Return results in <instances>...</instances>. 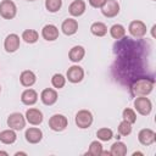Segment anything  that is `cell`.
<instances>
[{
	"label": "cell",
	"instance_id": "1",
	"mask_svg": "<svg viewBox=\"0 0 156 156\" xmlns=\"http://www.w3.org/2000/svg\"><path fill=\"white\" fill-rule=\"evenodd\" d=\"M154 88V80L147 78H140L136 79L132 84V91L136 96H146L152 91Z\"/></svg>",
	"mask_w": 156,
	"mask_h": 156
},
{
	"label": "cell",
	"instance_id": "2",
	"mask_svg": "<svg viewBox=\"0 0 156 156\" xmlns=\"http://www.w3.org/2000/svg\"><path fill=\"white\" fill-rule=\"evenodd\" d=\"M17 13L16 4L12 0H2L0 2V16L5 20H12Z\"/></svg>",
	"mask_w": 156,
	"mask_h": 156
},
{
	"label": "cell",
	"instance_id": "3",
	"mask_svg": "<svg viewBox=\"0 0 156 156\" xmlns=\"http://www.w3.org/2000/svg\"><path fill=\"white\" fill-rule=\"evenodd\" d=\"M134 108L143 116H147L152 110V104L146 96H138L134 100Z\"/></svg>",
	"mask_w": 156,
	"mask_h": 156
},
{
	"label": "cell",
	"instance_id": "4",
	"mask_svg": "<svg viewBox=\"0 0 156 156\" xmlns=\"http://www.w3.org/2000/svg\"><path fill=\"white\" fill-rule=\"evenodd\" d=\"M93 123V115L88 110H80L76 115V124L80 129L89 128Z\"/></svg>",
	"mask_w": 156,
	"mask_h": 156
},
{
	"label": "cell",
	"instance_id": "5",
	"mask_svg": "<svg viewBox=\"0 0 156 156\" xmlns=\"http://www.w3.org/2000/svg\"><path fill=\"white\" fill-rule=\"evenodd\" d=\"M67 124H68L67 117H65L63 115H60V113L52 115L49 119V127H50V129H52L55 132H61V130L66 129Z\"/></svg>",
	"mask_w": 156,
	"mask_h": 156
},
{
	"label": "cell",
	"instance_id": "6",
	"mask_svg": "<svg viewBox=\"0 0 156 156\" xmlns=\"http://www.w3.org/2000/svg\"><path fill=\"white\" fill-rule=\"evenodd\" d=\"M7 126L13 130H21L26 126V118L20 112H13L7 117Z\"/></svg>",
	"mask_w": 156,
	"mask_h": 156
},
{
	"label": "cell",
	"instance_id": "7",
	"mask_svg": "<svg viewBox=\"0 0 156 156\" xmlns=\"http://www.w3.org/2000/svg\"><path fill=\"white\" fill-rule=\"evenodd\" d=\"M101 12L105 17L112 18L118 15L119 12V4L117 0H106L101 7Z\"/></svg>",
	"mask_w": 156,
	"mask_h": 156
},
{
	"label": "cell",
	"instance_id": "8",
	"mask_svg": "<svg viewBox=\"0 0 156 156\" xmlns=\"http://www.w3.org/2000/svg\"><path fill=\"white\" fill-rule=\"evenodd\" d=\"M128 29H129V33L134 38H143L146 34V24L143 21H139V20L132 21L129 23Z\"/></svg>",
	"mask_w": 156,
	"mask_h": 156
},
{
	"label": "cell",
	"instance_id": "9",
	"mask_svg": "<svg viewBox=\"0 0 156 156\" xmlns=\"http://www.w3.org/2000/svg\"><path fill=\"white\" fill-rule=\"evenodd\" d=\"M66 77L68 79V82H71V83H79L84 78V71L80 66L74 65V66H71L67 69Z\"/></svg>",
	"mask_w": 156,
	"mask_h": 156
},
{
	"label": "cell",
	"instance_id": "10",
	"mask_svg": "<svg viewBox=\"0 0 156 156\" xmlns=\"http://www.w3.org/2000/svg\"><path fill=\"white\" fill-rule=\"evenodd\" d=\"M138 139H139V141H140L141 145L149 146V145H151V144L155 143V140H156V134H155V132H154L152 129H150V128H144V129H141V130L139 132Z\"/></svg>",
	"mask_w": 156,
	"mask_h": 156
},
{
	"label": "cell",
	"instance_id": "11",
	"mask_svg": "<svg viewBox=\"0 0 156 156\" xmlns=\"http://www.w3.org/2000/svg\"><path fill=\"white\" fill-rule=\"evenodd\" d=\"M20 44H21V40H20V37L15 33L12 34H9L6 38H5V41H4V48L7 52H15L17 51V49L20 48Z\"/></svg>",
	"mask_w": 156,
	"mask_h": 156
},
{
	"label": "cell",
	"instance_id": "12",
	"mask_svg": "<svg viewBox=\"0 0 156 156\" xmlns=\"http://www.w3.org/2000/svg\"><path fill=\"white\" fill-rule=\"evenodd\" d=\"M26 119L33 126H39L43 122V113L38 108H28L26 111Z\"/></svg>",
	"mask_w": 156,
	"mask_h": 156
},
{
	"label": "cell",
	"instance_id": "13",
	"mask_svg": "<svg viewBox=\"0 0 156 156\" xmlns=\"http://www.w3.org/2000/svg\"><path fill=\"white\" fill-rule=\"evenodd\" d=\"M40 99L43 101L44 105H48V106H51L54 105L56 101H57V91L55 89H51V88H46L41 91L40 94Z\"/></svg>",
	"mask_w": 156,
	"mask_h": 156
},
{
	"label": "cell",
	"instance_id": "14",
	"mask_svg": "<svg viewBox=\"0 0 156 156\" xmlns=\"http://www.w3.org/2000/svg\"><path fill=\"white\" fill-rule=\"evenodd\" d=\"M41 37L48 41H54L58 38V28L54 24H46L41 29Z\"/></svg>",
	"mask_w": 156,
	"mask_h": 156
},
{
	"label": "cell",
	"instance_id": "15",
	"mask_svg": "<svg viewBox=\"0 0 156 156\" xmlns=\"http://www.w3.org/2000/svg\"><path fill=\"white\" fill-rule=\"evenodd\" d=\"M24 136H26V140L28 143L37 144V143H39L43 139V132L39 128H37V127H32V128H28L26 130Z\"/></svg>",
	"mask_w": 156,
	"mask_h": 156
},
{
	"label": "cell",
	"instance_id": "16",
	"mask_svg": "<svg viewBox=\"0 0 156 156\" xmlns=\"http://www.w3.org/2000/svg\"><path fill=\"white\" fill-rule=\"evenodd\" d=\"M61 29L66 35H73L78 30V22L74 18H67L62 22Z\"/></svg>",
	"mask_w": 156,
	"mask_h": 156
},
{
	"label": "cell",
	"instance_id": "17",
	"mask_svg": "<svg viewBox=\"0 0 156 156\" xmlns=\"http://www.w3.org/2000/svg\"><path fill=\"white\" fill-rule=\"evenodd\" d=\"M68 11L74 17L82 16L85 12V2L83 0H74V1H72L69 7H68Z\"/></svg>",
	"mask_w": 156,
	"mask_h": 156
},
{
	"label": "cell",
	"instance_id": "18",
	"mask_svg": "<svg viewBox=\"0 0 156 156\" xmlns=\"http://www.w3.org/2000/svg\"><path fill=\"white\" fill-rule=\"evenodd\" d=\"M21 100L24 105H28V106L34 105L38 100V94L34 89H26L21 95Z\"/></svg>",
	"mask_w": 156,
	"mask_h": 156
},
{
	"label": "cell",
	"instance_id": "19",
	"mask_svg": "<svg viewBox=\"0 0 156 156\" xmlns=\"http://www.w3.org/2000/svg\"><path fill=\"white\" fill-rule=\"evenodd\" d=\"M84 55H85L84 48L80 46V45H76V46H73V48L69 50V52H68V58H69L72 62H79V61L83 60Z\"/></svg>",
	"mask_w": 156,
	"mask_h": 156
},
{
	"label": "cell",
	"instance_id": "20",
	"mask_svg": "<svg viewBox=\"0 0 156 156\" xmlns=\"http://www.w3.org/2000/svg\"><path fill=\"white\" fill-rule=\"evenodd\" d=\"M37 80V77L34 74V72L27 69V71H23L20 76V82L23 87H32Z\"/></svg>",
	"mask_w": 156,
	"mask_h": 156
},
{
	"label": "cell",
	"instance_id": "21",
	"mask_svg": "<svg viewBox=\"0 0 156 156\" xmlns=\"http://www.w3.org/2000/svg\"><path fill=\"white\" fill-rule=\"evenodd\" d=\"M16 139H17V135H16L15 130L11 129V128L0 132V141H1L2 144H7V145L13 144V143L16 141Z\"/></svg>",
	"mask_w": 156,
	"mask_h": 156
},
{
	"label": "cell",
	"instance_id": "22",
	"mask_svg": "<svg viewBox=\"0 0 156 156\" xmlns=\"http://www.w3.org/2000/svg\"><path fill=\"white\" fill-rule=\"evenodd\" d=\"M127 146L122 141H116L111 145V150H110V155L113 156H124L127 155Z\"/></svg>",
	"mask_w": 156,
	"mask_h": 156
},
{
	"label": "cell",
	"instance_id": "23",
	"mask_svg": "<svg viewBox=\"0 0 156 156\" xmlns=\"http://www.w3.org/2000/svg\"><path fill=\"white\" fill-rule=\"evenodd\" d=\"M90 32L96 37H104L107 33V27L102 22H94L90 26Z\"/></svg>",
	"mask_w": 156,
	"mask_h": 156
},
{
	"label": "cell",
	"instance_id": "24",
	"mask_svg": "<svg viewBox=\"0 0 156 156\" xmlns=\"http://www.w3.org/2000/svg\"><path fill=\"white\" fill-rule=\"evenodd\" d=\"M22 39L26 43H28V44H33V43H35L39 39V34L34 29H26L22 33Z\"/></svg>",
	"mask_w": 156,
	"mask_h": 156
},
{
	"label": "cell",
	"instance_id": "25",
	"mask_svg": "<svg viewBox=\"0 0 156 156\" xmlns=\"http://www.w3.org/2000/svg\"><path fill=\"white\" fill-rule=\"evenodd\" d=\"M110 34L113 39H122L124 35H126V29L122 24H113L111 28H110Z\"/></svg>",
	"mask_w": 156,
	"mask_h": 156
},
{
	"label": "cell",
	"instance_id": "26",
	"mask_svg": "<svg viewBox=\"0 0 156 156\" xmlns=\"http://www.w3.org/2000/svg\"><path fill=\"white\" fill-rule=\"evenodd\" d=\"M96 136H98V139H100L101 141H108L112 136H113V133H112V130L110 129V128H100V129H98V132H96Z\"/></svg>",
	"mask_w": 156,
	"mask_h": 156
},
{
	"label": "cell",
	"instance_id": "27",
	"mask_svg": "<svg viewBox=\"0 0 156 156\" xmlns=\"http://www.w3.org/2000/svg\"><path fill=\"white\" fill-rule=\"evenodd\" d=\"M51 84H52L54 88L61 89V88H63L65 84H66V78H65L61 73H55V74L52 76V78H51Z\"/></svg>",
	"mask_w": 156,
	"mask_h": 156
},
{
	"label": "cell",
	"instance_id": "28",
	"mask_svg": "<svg viewBox=\"0 0 156 156\" xmlns=\"http://www.w3.org/2000/svg\"><path fill=\"white\" fill-rule=\"evenodd\" d=\"M101 152H102V145H101V143L98 141V140L91 141L90 145H89V150H88L87 154L93 155V156H99V155H101Z\"/></svg>",
	"mask_w": 156,
	"mask_h": 156
},
{
	"label": "cell",
	"instance_id": "29",
	"mask_svg": "<svg viewBox=\"0 0 156 156\" xmlns=\"http://www.w3.org/2000/svg\"><path fill=\"white\" fill-rule=\"evenodd\" d=\"M62 6V0H45V7L49 12H57Z\"/></svg>",
	"mask_w": 156,
	"mask_h": 156
},
{
	"label": "cell",
	"instance_id": "30",
	"mask_svg": "<svg viewBox=\"0 0 156 156\" xmlns=\"http://www.w3.org/2000/svg\"><path fill=\"white\" fill-rule=\"evenodd\" d=\"M122 116H123V119H124V121H127V122H129V123H132V124L136 122V113L134 112V110H132V108H129V107H127V108L123 110Z\"/></svg>",
	"mask_w": 156,
	"mask_h": 156
},
{
	"label": "cell",
	"instance_id": "31",
	"mask_svg": "<svg viewBox=\"0 0 156 156\" xmlns=\"http://www.w3.org/2000/svg\"><path fill=\"white\" fill-rule=\"evenodd\" d=\"M130 132H132V123H129V122H127V121L123 119L118 124V133L121 135H123V136H127V135L130 134Z\"/></svg>",
	"mask_w": 156,
	"mask_h": 156
},
{
	"label": "cell",
	"instance_id": "32",
	"mask_svg": "<svg viewBox=\"0 0 156 156\" xmlns=\"http://www.w3.org/2000/svg\"><path fill=\"white\" fill-rule=\"evenodd\" d=\"M106 0H89V4L95 9H101Z\"/></svg>",
	"mask_w": 156,
	"mask_h": 156
},
{
	"label": "cell",
	"instance_id": "33",
	"mask_svg": "<svg viewBox=\"0 0 156 156\" xmlns=\"http://www.w3.org/2000/svg\"><path fill=\"white\" fill-rule=\"evenodd\" d=\"M15 155H16V156H18V155H27V154H26V152H16Z\"/></svg>",
	"mask_w": 156,
	"mask_h": 156
},
{
	"label": "cell",
	"instance_id": "34",
	"mask_svg": "<svg viewBox=\"0 0 156 156\" xmlns=\"http://www.w3.org/2000/svg\"><path fill=\"white\" fill-rule=\"evenodd\" d=\"M0 155H5V156H7L9 154H7L6 151H0Z\"/></svg>",
	"mask_w": 156,
	"mask_h": 156
},
{
	"label": "cell",
	"instance_id": "35",
	"mask_svg": "<svg viewBox=\"0 0 156 156\" xmlns=\"http://www.w3.org/2000/svg\"><path fill=\"white\" fill-rule=\"evenodd\" d=\"M28 1H34V0H28Z\"/></svg>",
	"mask_w": 156,
	"mask_h": 156
},
{
	"label": "cell",
	"instance_id": "36",
	"mask_svg": "<svg viewBox=\"0 0 156 156\" xmlns=\"http://www.w3.org/2000/svg\"><path fill=\"white\" fill-rule=\"evenodd\" d=\"M0 93H1V87H0Z\"/></svg>",
	"mask_w": 156,
	"mask_h": 156
},
{
	"label": "cell",
	"instance_id": "37",
	"mask_svg": "<svg viewBox=\"0 0 156 156\" xmlns=\"http://www.w3.org/2000/svg\"><path fill=\"white\" fill-rule=\"evenodd\" d=\"M154 1H155V0H154Z\"/></svg>",
	"mask_w": 156,
	"mask_h": 156
}]
</instances>
